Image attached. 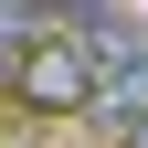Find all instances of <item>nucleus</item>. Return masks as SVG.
<instances>
[{
    "instance_id": "f257e3e1",
    "label": "nucleus",
    "mask_w": 148,
    "mask_h": 148,
    "mask_svg": "<svg viewBox=\"0 0 148 148\" xmlns=\"http://www.w3.org/2000/svg\"><path fill=\"white\" fill-rule=\"evenodd\" d=\"M11 106H42V116H85V95H95V74L74 64L64 42H32L21 64H11V85H0Z\"/></svg>"
},
{
    "instance_id": "f03ea898",
    "label": "nucleus",
    "mask_w": 148,
    "mask_h": 148,
    "mask_svg": "<svg viewBox=\"0 0 148 148\" xmlns=\"http://www.w3.org/2000/svg\"><path fill=\"white\" fill-rule=\"evenodd\" d=\"M85 116H95L106 138H116V127H148V53H138V64H116V74H106L95 95H85Z\"/></svg>"
},
{
    "instance_id": "7ed1b4c3",
    "label": "nucleus",
    "mask_w": 148,
    "mask_h": 148,
    "mask_svg": "<svg viewBox=\"0 0 148 148\" xmlns=\"http://www.w3.org/2000/svg\"><path fill=\"white\" fill-rule=\"evenodd\" d=\"M116 148H148V127H116Z\"/></svg>"
}]
</instances>
